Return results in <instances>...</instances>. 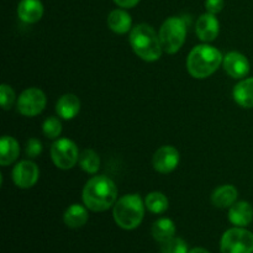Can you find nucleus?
I'll return each instance as SVG.
<instances>
[{
  "mask_svg": "<svg viewBox=\"0 0 253 253\" xmlns=\"http://www.w3.org/2000/svg\"><path fill=\"white\" fill-rule=\"evenodd\" d=\"M83 203L89 210L103 212L115 205L118 200V188L106 175H95L84 185Z\"/></svg>",
  "mask_w": 253,
  "mask_h": 253,
  "instance_id": "1",
  "label": "nucleus"
},
{
  "mask_svg": "<svg viewBox=\"0 0 253 253\" xmlns=\"http://www.w3.org/2000/svg\"><path fill=\"white\" fill-rule=\"evenodd\" d=\"M221 52L210 44H199L190 51L187 59V69L193 78L205 79L214 74L222 64Z\"/></svg>",
  "mask_w": 253,
  "mask_h": 253,
  "instance_id": "2",
  "label": "nucleus"
},
{
  "mask_svg": "<svg viewBox=\"0 0 253 253\" xmlns=\"http://www.w3.org/2000/svg\"><path fill=\"white\" fill-rule=\"evenodd\" d=\"M130 44L135 53L146 62H155L162 56L160 35L147 24H138L130 31Z\"/></svg>",
  "mask_w": 253,
  "mask_h": 253,
  "instance_id": "3",
  "label": "nucleus"
},
{
  "mask_svg": "<svg viewBox=\"0 0 253 253\" xmlns=\"http://www.w3.org/2000/svg\"><path fill=\"white\" fill-rule=\"evenodd\" d=\"M145 202L138 194H127L116 200L113 216L116 225L124 230L138 227L145 216Z\"/></svg>",
  "mask_w": 253,
  "mask_h": 253,
  "instance_id": "4",
  "label": "nucleus"
},
{
  "mask_svg": "<svg viewBox=\"0 0 253 253\" xmlns=\"http://www.w3.org/2000/svg\"><path fill=\"white\" fill-rule=\"evenodd\" d=\"M187 36V24L178 16L168 17L160 29V40L163 52L174 54L182 48Z\"/></svg>",
  "mask_w": 253,
  "mask_h": 253,
  "instance_id": "5",
  "label": "nucleus"
},
{
  "mask_svg": "<svg viewBox=\"0 0 253 253\" xmlns=\"http://www.w3.org/2000/svg\"><path fill=\"white\" fill-rule=\"evenodd\" d=\"M221 253H253V234L244 227H232L220 241Z\"/></svg>",
  "mask_w": 253,
  "mask_h": 253,
  "instance_id": "6",
  "label": "nucleus"
},
{
  "mask_svg": "<svg viewBox=\"0 0 253 253\" xmlns=\"http://www.w3.org/2000/svg\"><path fill=\"white\" fill-rule=\"evenodd\" d=\"M79 155L77 145L69 138H59L51 147V158L59 169L73 168L78 163Z\"/></svg>",
  "mask_w": 253,
  "mask_h": 253,
  "instance_id": "7",
  "label": "nucleus"
},
{
  "mask_svg": "<svg viewBox=\"0 0 253 253\" xmlns=\"http://www.w3.org/2000/svg\"><path fill=\"white\" fill-rule=\"evenodd\" d=\"M46 103V95L41 89L29 88L20 94L17 99V110L24 116L34 118L43 111Z\"/></svg>",
  "mask_w": 253,
  "mask_h": 253,
  "instance_id": "8",
  "label": "nucleus"
},
{
  "mask_svg": "<svg viewBox=\"0 0 253 253\" xmlns=\"http://www.w3.org/2000/svg\"><path fill=\"white\" fill-rule=\"evenodd\" d=\"M40 170L32 161H21L12 169V180L15 185L21 189H29L37 183Z\"/></svg>",
  "mask_w": 253,
  "mask_h": 253,
  "instance_id": "9",
  "label": "nucleus"
},
{
  "mask_svg": "<svg viewBox=\"0 0 253 253\" xmlns=\"http://www.w3.org/2000/svg\"><path fill=\"white\" fill-rule=\"evenodd\" d=\"M179 163V152L173 146H162L155 152L152 165L157 172L167 174L174 170Z\"/></svg>",
  "mask_w": 253,
  "mask_h": 253,
  "instance_id": "10",
  "label": "nucleus"
},
{
  "mask_svg": "<svg viewBox=\"0 0 253 253\" xmlns=\"http://www.w3.org/2000/svg\"><path fill=\"white\" fill-rule=\"evenodd\" d=\"M222 67H224L225 72L235 79L245 78L251 69L247 57L236 51L229 52L226 56H224Z\"/></svg>",
  "mask_w": 253,
  "mask_h": 253,
  "instance_id": "11",
  "label": "nucleus"
},
{
  "mask_svg": "<svg viewBox=\"0 0 253 253\" xmlns=\"http://www.w3.org/2000/svg\"><path fill=\"white\" fill-rule=\"evenodd\" d=\"M195 32L203 42H211L219 36L220 22L214 14L205 12L198 19Z\"/></svg>",
  "mask_w": 253,
  "mask_h": 253,
  "instance_id": "12",
  "label": "nucleus"
},
{
  "mask_svg": "<svg viewBox=\"0 0 253 253\" xmlns=\"http://www.w3.org/2000/svg\"><path fill=\"white\" fill-rule=\"evenodd\" d=\"M43 15L41 0H21L17 5V16L25 24H35Z\"/></svg>",
  "mask_w": 253,
  "mask_h": 253,
  "instance_id": "13",
  "label": "nucleus"
},
{
  "mask_svg": "<svg viewBox=\"0 0 253 253\" xmlns=\"http://www.w3.org/2000/svg\"><path fill=\"white\" fill-rule=\"evenodd\" d=\"M229 220L237 227L249 226L253 220V208L247 202H236L229 208Z\"/></svg>",
  "mask_w": 253,
  "mask_h": 253,
  "instance_id": "14",
  "label": "nucleus"
},
{
  "mask_svg": "<svg viewBox=\"0 0 253 253\" xmlns=\"http://www.w3.org/2000/svg\"><path fill=\"white\" fill-rule=\"evenodd\" d=\"M81 110V100L74 94H64L58 99L56 104L57 115L64 120H72L78 115Z\"/></svg>",
  "mask_w": 253,
  "mask_h": 253,
  "instance_id": "15",
  "label": "nucleus"
},
{
  "mask_svg": "<svg viewBox=\"0 0 253 253\" xmlns=\"http://www.w3.org/2000/svg\"><path fill=\"white\" fill-rule=\"evenodd\" d=\"M239 192L234 185L225 184L216 188L211 194V203L220 209H227L237 202Z\"/></svg>",
  "mask_w": 253,
  "mask_h": 253,
  "instance_id": "16",
  "label": "nucleus"
},
{
  "mask_svg": "<svg viewBox=\"0 0 253 253\" xmlns=\"http://www.w3.org/2000/svg\"><path fill=\"white\" fill-rule=\"evenodd\" d=\"M108 26L115 34L124 35L132 30V19L127 11L115 9L108 15Z\"/></svg>",
  "mask_w": 253,
  "mask_h": 253,
  "instance_id": "17",
  "label": "nucleus"
},
{
  "mask_svg": "<svg viewBox=\"0 0 253 253\" xmlns=\"http://www.w3.org/2000/svg\"><path fill=\"white\" fill-rule=\"evenodd\" d=\"M234 100L241 108L252 109L253 108V78L242 79L241 82L235 85L232 91Z\"/></svg>",
  "mask_w": 253,
  "mask_h": 253,
  "instance_id": "18",
  "label": "nucleus"
},
{
  "mask_svg": "<svg viewBox=\"0 0 253 253\" xmlns=\"http://www.w3.org/2000/svg\"><path fill=\"white\" fill-rule=\"evenodd\" d=\"M20 153V146L12 136H2L0 140V165L2 167L11 165L17 160Z\"/></svg>",
  "mask_w": 253,
  "mask_h": 253,
  "instance_id": "19",
  "label": "nucleus"
},
{
  "mask_svg": "<svg viewBox=\"0 0 253 253\" xmlns=\"http://www.w3.org/2000/svg\"><path fill=\"white\" fill-rule=\"evenodd\" d=\"M88 208L79 204H73L64 211L63 221L71 229H79L84 226L89 219Z\"/></svg>",
  "mask_w": 253,
  "mask_h": 253,
  "instance_id": "20",
  "label": "nucleus"
},
{
  "mask_svg": "<svg viewBox=\"0 0 253 253\" xmlns=\"http://www.w3.org/2000/svg\"><path fill=\"white\" fill-rule=\"evenodd\" d=\"M151 232H152V236L156 241L163 244V242L174 237L175 224L168 217H162V219H158L157 221L153 222Z\"/></svg>",
  "mask_w": 253,
  "mask_h": 253,
  "instance_id": "21",
  "label": "nucleus"
},
{
  "mask_svg": "<svg viewBox=\"0 0 253 253\" xmlns=\"http://www.w3.org/2000/svg\"><path fill=\"white\" fill-rule=\"evenodd\" d=\"M79 166L84 172L89 173V174H95L100 168V158L99 155L94 150H86L82 151L79 155Z\"/></svg>",
  "mask_w": 253,
  "mask_h": 253,
  "instance_id": "22",
  "label": "nucleus"
},
{
  "mask_svg": "<svg viewBox=\"0 0 253 253\" xmlns=\"http://www.w3.org/2000/svg\"><path fill=\"white\" fill-rule=\"evenodd\" d=\"M146 209L153 214H163L169 207L167 197L161 192H152L145 199Z\"/></svg>",
  "mask_w": 253,
  "mask_h": 253,
  "instance_id": "23",
  "label": "nucleus"
},
{
  "mask_svg": "<svg viewBox=\"0 0 253 253\" xmlns=\"http://www.w3.org/2000/svg\"><path fill=\"white\" fill-rule=\"evenodd\" d=\"M162 253H189L188 251V245L180 237H172L168 241L163 242L161 246Z\"/></svg>",
  "mask_w": 253,
  "mask_h": 253,
  "instance_id": "24",
  "label": "nucleus"
},
{
  "mask_svg": "<svg viewBox=\"0 0 253 253\" xmlns=\"http://www.w3.org/2000/svg\"><path fill=\"white\" fill-rule=\"evenodd\" d=\"M42 131H43L44 136L48 138H57L62 132V124L59 119L51 116V118L46 119L42 124Z\"/></svg>",
  "mask_w": 253,
  "mask_h": 253,
  "instance_id": "25",
  "label": "nucleus"
},
{
  "mask_svg": "<svg viewBox=\"0 0 253 253\" xmlns=\"http://www.w3.org/2000/svg\"><path fill=\"white\" fill-rule=\"evenodd\" d=\"M15 99H16V95H15L14 89L7 85V84H1V86H0V104H1V108L4 110H10L14 105Z\"/></svg>",
  "mask_w": 253,
  "mask_h": 253,
  "instance_id": "26",
  "label": "nucleus"
},
{
  "mask_svg": "<svg viewBox=\"0 0 253 253\" xmlns=\"http://www.w3.org/2000/svg\"><path fill=\"white\" fill-rule=\"evenodd\" d=\"M25 152H26L27 157H30V158L39 157L42 152L41 141L37 140V138H35V137L27 140L26 147H25Z\"/></svg>",
  "mask_w": 253,
  "mask_h": 253,
  "instance_id": "27",
  "label": "nucleus"
},
{
  "mask_svg": "<svg viewBox=\"0 0 253 253\" xmlns=\"http://www.w3.org/2000/svg\"><path fill=\"white\" fill-rule=\"evenodd\" d=\"M224 0H205V9H207V12H210V14H219L224 9Z\"/></svg>",
  "mask_w": 253,
  "mask_h": 253,
  "instance_id": "28",
  "label": "nucleus"
},
{
  "mask_svg": "<svg viewBox=\"0 0 253 253\" xmlns=\"http://www.w3.org/2000/svg\"><path fill=\"white\" fill-rule=\"evenodd\" d=\"M118 6L124 7V9H130V7L136 6L140 2V0H114Z\"/></svg>",
  "mask_w": 253,
  "mask_h": 253,
  "instance_id": "29",
  "label": "nucleus"
},
{
  "mask_svg": "<svg viewBox=\"0 0 253 253\" xmlns=\"http://www.w3.org/2000/svg\"><path fill=\"white\" fill-rule=\"evenodd\" d=\"M189 253H210L208 250L203 249V247H195V249H192Z\"/></svg>",
  "mask_w": 253,
  "mask_h": 253,
  "instance_id": "30",
  "label": "nucleus"
}]
</instances>
